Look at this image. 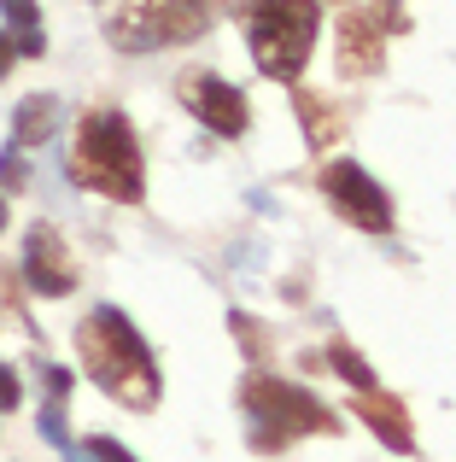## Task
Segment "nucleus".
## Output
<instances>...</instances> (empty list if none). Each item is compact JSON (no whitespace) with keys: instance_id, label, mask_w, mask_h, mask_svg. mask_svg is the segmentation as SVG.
<instances>
[{"instance_id":"6e6552de","label":"nucleus","mask_w":456,"mask_h":462,"mask_svg":"<svg viewBox=\"0 0 456 462\" xmlns=\"http://www.w3.org/2000/svg\"><path fill=\"white\" fill-rule=\"evenodd\" d=\"M387 23H398V12H345L340 18V77H375L387 70Z\"/></svg>"},{"instance_id":"ddd939ff","label":"nucleus","mask_w":456,"mask_h":462,"mask_svg":"<svg viewBox=\"0 0 456 462\" xmlns=\"http://www.w3.org/2000/svg\"><path fill=\"white\" fill-rule=\"evenodd\" d=\"M328 369H333V374H345V381H351L357 393H375V369H369L363 351L345 346V339H333V346H328Z\"/></svg>"},{"instance_id":"20e7f679","label":"nucleus","mask_w":456,"mask_h":462,"mask_svg":"<svg viewBox=\"0 0 456 462\" xmlns=\"http://www.w3.org/2000/svg\"><path fill=\"white\" fill-rule=\"evenodd\" d=\"M240 23L251 35V59L263 77L298 82L316 47V0H240Z\"/></svg>"},{"instance_id":"1a4fd4ad","label":"nucleus","mask_w":456,"mask_h":462,"mask_svg":"<svg viewBox=\"0 0 456 462\" xmlns=\"http://www.w3.org/2000/svg\"><path fill=\"white\" fill-rule=\"evenodd\" d=\"M23 282H30V293H41V299H65L70 287H77V263H70V252H65V240L53 235L47 223H35L30 235H23Z\"/></svg>"},{"instance_id":"7ed1b4c3","label":"nucleus","mask_w":456,"mask_h":462,"mask_svg":"<svg viewBox=\"0 0 456 462\" xmlns=\"http://www.w3.org/2000/svg\"><path fill=\"white\" fill-rule=\"evenodd\" d=\"M240 404H246L251 445L258 451H281V445L310 439V433H340V416L316 393H305L293 381H275V374H251L240 386Z\"/></svg>"},{"instance_id":"423d86ee","label":"nucleus","mask_w":456,"mask_h":462,"mask_svg":"<svg viewBox=\"0 0 456 462\" xmlns=\"http://www.w3.org/2000/svg\"><path fill=\"white\" fill-rule=\"evenodd\" d=\"M322 193H328V205L345 217L351 228H363V235H387L392 228V199L387 188H380L375 176H369L363 164H351V158H340V164L322 170Z\"/></svg>"},{"instance_id":"a211bd4d","label":"nucleus","mask_w":456,"mask_h":462,"mask_svg":"<svg viewBox=\"0 0 456 462\" xmlns=\"http://www.w3.org/2000/svg\"><path fill=\"white\" fill-rule=\"evenodd\" d=\"M18 398H23V386H18V374L0 363V410H18Z\"/></svg>"},{"instance_id":"f257e3e1","label":"nucleus","mask_w":456,"mask_h":462,"mask_svg":"<svg viewBox=\"0 0 456 462\" xmlns=\"http://www.w3.org/2000/svg\"><path fill=\"white\" fill-rule=\"evenodd\" d=\"M77 357L88 363V374H94V381H100L123 410H152V404H159V393H164L159 363H152L147 339L129 328L123 310L100 305V310L82 316V328H77Z\"/></svg>"},{"instance_id":"4be33fe9","label":"nucleus","mask_w":456,"mask_h":462,"mask_svg":"<svg viewBox=\"0 0 456 462\" xmlns=\"http://www.w3.org/2000/svg\"><path fill=\"white\" fill-rule=\"evenodd\" d=\"M380 6H398V0H380Z\"/></svg>"},{"instance_id":"39448f33","label":"nucleus","mask_w":456,"mask_h":462,"mask_svg":"<svg viewBox=\"0 0 456 462\" xmlns=\"http://www.w3.org/2000/svg\"><path fill=\"white\" fill-rule=\"evenodd\" d=\"M211 23V0H105V42L117 53L199 42Z\"/></svg>"},{"instance_id":"2eb2a0df","label":"nucleus","mask_w":456,"mask_h":462,"mask_svg":"<svg viewBox=\"0 0 456 462\" xmlns=\"http://www.w3.org/2000/svg\"><path fill=\"white\" fill-rule=\"evenodd\" d=\"M0 188H6V193H23V188H30V170H23V158L18 152H0Z\"/></svg>"},{"instance_id":"0eeeda50","label":"nucleus","mask_w":456,"mask_h":462,"mask_svg":"<svg viewBox=\"0 0 456 462\" xmlns=\"http://www.w3.org/2000/svg\"><path fill=\"white\" fill-rule=\"evenodd\" d=\"M176 100H182L205 129H217V135H228V141H240L251 129L246 94H240L234 82L211 77V70H187V77H176Z\"/></svg>"},{"instance_id":"aec40b11","label":"nucleus","mask_w":456,"mask_h":462,"mask_svg":"<svg viewBox=\"0 0 456 462\" xmlns=\"http://www.w3.org/2000/svg\"><path fill=\"white\" fill-rule=\"evenodd\" d=\"M6 70H12V42L0 35V77H6Z\"/></svg>"},{"instance_id":"f8f14e48","label":"nucleus","mask_w":456,"mask_h":462,"mask_svg":"<svg viewBox=\"0 0 456 462\" xmlns=\"http://www.w3.org/2000/svg\"><path fill=\"white\" fill-rule=\"evenodd\" d=\"M53 129H59L53 94H30V100L12 112V141H18V147H41V141H53Z\"/></svg>"},{"instance_id":"6ab92c4d","label":"nucleus","mask_w":456,"mask_h":462,"mask_svg":"<svg viewBox=\"0 0 456 462\" xmlns=\"http://www.w3.org/2000/svg\"><path fill=\"white\" fill-rule=\"evenodd\" d=\"M41 381H47V404H65V393H70V374H65V369H41Z\"/></svg>"},{"instance_id":"9b49d317","label":"nucleus","mask_w":456,"mask_h":462,"mask_svg":"<svg viewBox=\"0 0 456 462\" xmlns=\"http://www.w3.org/2000/svg\"><path fill=\"white\" fill-rule=\"evenodd\" d=\"M287 88H293V112L305 117V141H310L316 152H328L333 141L345 135L340 106H333V100H322V94H310V88H298V82H287Z\"/></svg>"},{"instance_id":"f3484780","label":"nucleus","mask_w":456,"mask_h":462,"mask_svg":"<svg viewBox=\"0 0 456 462\" xmlns=\"http://www.w3.org/2000/svg\"><path fill=\"white\" fill-rule=\"evenodd\" d=\"M82 451H88L94 462H135V457H129V451H123V445H117V439H105V433H100V439H88V445H82Z\"/></svg>"},{"instance_id":"f03ea898","label":"nucleus","mask_w":456,"mask_h":462,"mask_svg":"<svg viewBox=\"0 0 456 462\" xmlns=\"http://www.w3.org/2000/svg\"><path fill=\"white\" fill-rule=\"evenodd\" d=\"M65 170L88 193H105V199H117V205H141V193H147L135 129H129L123 112H105V106H94V112L77 124V141H70Z\"/></svg>"},{"instance_id":"412c9836","label":"nucleus","mask_w":456,"mask_h":462,"mask_svg":"<svg viewBox=\"0 0 456 462\" xmlns=\"http://www.w3.org/2000/svg\"><path fill=\"white\" fill-rule=\"evenodd\" d=\"M0 228H6V199H0Z\"/></svg>"},{"instance_id":"9d476101","label":"nucleus","mask_w":456,"mask_h":462,"mask_svg":"<svg viewBox=\"0 0 456 462\" xmlns=\"http://www.w3.org/2000/svg\"><path fill=\"white\" fill-rule=\"evenodd\" d=\"M351 410H357V416L369 421V433H375L380 445H392V451H415L410 410H404V404H398L392 393H380V386H375V393H357V404H351Z\"/></svg>"},{"instance_id":"dca6fc26","label":"nucleus","mask_w":456,"mask_h":462,"mask_svg":"<svg viewBox=\"0 0 456 462\" xmlns=\"http://www.w3.org/2000/svg\"><path fill=\"white\" fill-rule=\"evenodd\" d=\"M41 433L59 445V451H77V445H70V433H65V410H59V404H47V410H41Z\"/></svg>"},{"instance_id":"4468645a","label":"nucleus","mask_w":456,"mask_h":462,"mask_svg":"<svg viewBox=\"0 0 456 462\" xmlns=\"http://www.w3.org/2000/svg\"><path fill=\"white\" fill-rule=\"evenodd\" d=\"M0 6H6V18L18 23V53L35 59V53L47 47V42H41V23H35V0H0Z\"/></svg>"}]
</instances>
